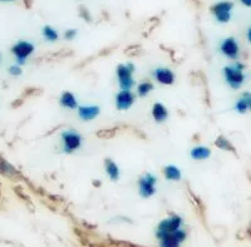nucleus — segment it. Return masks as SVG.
<instances>
[{"instance_id": "bb28decb", "label": "nucleus", "mask_w": 251, "mask_h": 247, "mask_svg": "<svg viewBox=\"0 0 251 247\" xmlns=\"http://www.w3.org/2000/svg\"><path fill=\"white\" fill-rule=\"evenodd\" d=\"M246 39H248V42L251 44V25L249 26L248 31H246Z\"/></svg>"}, {"instance_id": "1a4fd4ad", "label": "nucleus", "mask_w": 251, "mask_h": 247, "mask_svg": "<svg viewBox=\"0 0 251 247\" xmlns=\"http://www.w3.org/2000/svg\"><path fill=\"white\" fill-rule=\"evenodd\" d=\"M220 53L228 59H237L240 55L239 42L235 38L227 37L221 40L219 46Z\"/></svg>"}, {"instance_id": "ddd939ff", "label": "nucleus", "mask_w": 251, "mask_h": 247, "mask_svg": "<svg viewBox=\"0 0 251 247\" xmlns=\"http://www.w3.org/2000/svg\"><path fill=\"white\" fill-rule=\"evenodd\" d=\"M152 118L156 123H165L166 121L169 120L170 112L169 109L166 108V105L161 102H156L153 105H152L151 109Z\"/></svg>"}, {"instance_id": "f8f14e48", "label": "nucleus", "mask_w": 251, "mask_h": 247, "mask_svg": "<svg viewBox=\"0 0 251 247\" xmlns=\"http://www.w3.org/2000/svg\"><path fill=\"white\" fill-rule=\"evenodd\" d=\"M77 113L80 121H83V122H91V121L96 120L100 114V107L97 104L78 105Z\"/></svg>"}, {"instance_id": "4be33fe9", "label": "nucleus", "mask_w": 251, "mask_h": 247, "mask_svg": "<svg viewBox=\"0 0 251 247\" xmlns=\"http://www.w3.org/2000/svg\"><path fill=\"white\" fill-rule=\"evenodd\" d=\"M215 146H216L217 148H220V149H223V151L236 153V149H235V147L232 146V143L224 136H219L215 139Z\"/></svg>"}, {"instance_id": "423d86ee", "label": "nucleus", "mask_w": 251, "mask_h": 247, "mask_svg": "<svg viewBox=\"0 0 251 247\" xmlns=\"http://www.w3.org/2000/svg\"><path fill=\"white\" fill-rule=\"evenodd\" d=\"M157 177L153 173L146 172L141 174L137 182L138 193L142 198H151L157 192Z\"/></svg>"}, {"instance_id": "c756f323", "label": "nucleus", "mask_w": 251, "mask_h": 247, "mask_svg": "<svg viewBox=\"0 0 251 247\" xmlns=\"http://www.w3.org/2000/svg\"><path fill=\"white\" fill-rule=\"evenodd\" d=\"M25 1H28V3H26V8H30V6H31V0H24V3H25Z\"/></svg>"}, {"instance_id": "c85d7f7f", "label": "nucleus", "mask_w": 251, "mask_h": 247, "mask_svg": "<svg viewBox=\"0 0 251 247\" xmlns=\"http://www.w3.org/2000/svg\"><path fill=\"white\" fill-rule=\"evenodd\" d=\"M12 1H17V0H0V3H12Z\"/></svg>"}, {"instance_id": "b1692460", "label": "nucleus", "mask_w": 251, "mask_h": 247, "mask_svg": "<svg viewBox=\"0 0 251 247\" xmlns=\"http://www.w3.org/2000/svg\"><path fill=\"white\" fill-rule=\"evenodd\" d=\"M8 73L12 75V77H20L23 74V68L19 64H12V66L8 68Z\"/></svg>"}, {"instance_id": "f03ea898", "label": "nucleus", "mask_w": 251, "mask_h": 247, "mask_svg": "<svg viewBox=\"0 0 251 247\" xmlns=\"http://www.w3.org/2000/svg\"><path fill=\"white\" fill-rule=\"evenodd\" d=\"M183 224H185V221H183L182 216H180V215L172 213L170 216L165 217V219L161 220L158 222V224H157L156 231H154L156 240L162 237V236L169 235V233L180 230V228H183Z\"/></svg>"}, {"instance_id": "cd10ccee", "label": "nucleus", "mask_w": 251, "mask_h": 247, "mask_svg": "<svg viewBox=\"0 0 251 247\" xmlns=\"http://www.w3.org/2000/svg\"><path fill=\"white\" fill-rule=\"evenodd\" d=\"M240 1H241V4L248 6V8H251V0H240Z\"/></svg>"}, {"instance_id": "5701e85b", "label": "nucleus", "mask_w": 251, "mask_h": 247, "mask_svg": "<svg viewBox=\"0 0 251 247\" xmlns=\"http://www.w3.org/2000/svg\"><path fill=\"white\" fill-rule=\"evenodd\" d=\"M117 134V128L112 127V128H103V129H100L97 132L98 138H113L114 136Z\"/></svg>"}, {"instance_id": "a211bd4d", "label": "nucleus", "mask_w": 251, "mask_h": 247, "mask_svg": "<svg viewBox=\"0 0 251 247\" xmlns=\"http://www.w3.org/2000/svg\"><path fill=\"white\" fill-rule=\"evenodd\" d=\"M211 154V149L205 146H195L190 152V156L194 161H205V159L210 158Z\"/></svg>"}, {"instance_id": "a878e982", "label": "nucleus", "mask_w": 251, "mask_h": 247, "mask_svg": "<svg viewBox=\"0 0 251 247\" xmlns=\"http://www.w3.org/2000/svg\"><path fill=\"white\" fill-rule=\"evenodd\" d=\"M78 31L75 29H67L64 31V39L66 40H73L75 37H77Z\"/></svg>"}, {"instance_id": "7ed1b4c3", "label": "nucleus", "mask_w": 251, "mask_h": 247, "mask_svg": "<svg viewBox=\"0 0 251 247\" xmlns=\"http://www.w3.org/2000/svg\"><path fill=\"white\" fill-rule=\"evenodd\" d=\"M62 151L67 154H72L80 149L83 145V137L75 129H66L60 134Z\"/></svg>"}, {"instance_id": "2eb2a0df", "label": "nucleus", "mask_w": 251, "mask_h": 247, "mask_svg": "<svg viewBox=\"0 0 251 247\" xmlns=\"http://www.w3.org/2000/svg\"><path fill=\"white\" fill-rule=\"evenodd\" d=\"M235 111L239 114H246L251 112V92H244L235 103Z\"/></svg>"}, {"instance_id": "393cba45", "label": "nucleus", "mask_w": 251, "mask_h": 247, "mask_svg": "<svg viewBox=\"0 0 251 247\" xmlns=\"http://www.w3.org/2000/svg\"><path fill=\"white\" fill-rule=\"evenodd\" d=\"M79 14H80V17L83 18V19L86 20V22H88V23H91L92 22V17H91V14H89V12H88V9L86 8V6H80L79 8Z\"/></svg>"}, {"instance_id": "aec40b11", "label": "nucleus", "mask_w": 251, "mask_h": 247, "mask_svg": "<svg viewBox=\"0 0 251 247\" xmlns=\"http://www.w3.org/2000/svg\"><path fill=\"white\" fill-rule=\"evenodd\" d=\"M154 89V85L151 80H142L136 87V93L138 97H147Z\"/></svg>"}, {"instance_id": "7c9ffc66", "label": "nucleus", "mask_w": 251, "mask_h": 247, "mask_svg": "<svg viewBox=\"0 0 251 247\" xmlns=\"http://www.w3.org/2000/svg\"><path fill=\"white\" fill-rule=\"evenodd\" d=\"M0 62H1V54H0Z\"/></svg>"}, {"instance_id": "9b49d317", "label": "nucleus", "mask_w": 251, "mask_h": 247, "mask_svg": "<svg viewBox=\"0 0 251 247\" xmlns=\"http://www.w3.org/2000/svg\"><path fill=\"white\" fill-rule=\"evenodd\" d=\"M152 77L158 84L161 85H172L176 80L174 71L167 67H157L152 71Z\"/></svg>"}, {"instance_id": "dca6fc26", "label": "nucleus", "mask_w": 251, "mask_h": 247, "mask_svg": "<svg viewBox=\"0 0 251 247\" xmlns=\"http://www.w3.org/2000/svg\"><path fill=\"white\" fill-rule=\"evenodd\" d=\"M162 174L167 181L180 182L182 179V172L176 165H167L163 167Z\"/></svg>"}, {"instance_id": "6e6552de", "label": "nucleus", "mask_w": 251, "mask_h": 247, "mask_svg": "<svg viewBox=\"0 0 251 247\" xmlns=\"http://www.w3.org/2000/svg\"><path fill=\"white\" fill-rule=\"evenodd\" d=\"M186 239H187V232L185 228H180L175 232L157 239V241H158V247H181Z\"/></svg>"}, {"instance_id": "9d476101", "label": "nucleus", "mask_w": 251, "mask_h": 247, "mask_svg": "<svg viewBox=\"0 0 251 247\" xmlns=\"http://www.w3.org/2000/svg\"><path fill=\"white\" fill-rule=\"evenodd\" d=\"M134 102H136V94L132 92V89H121L114 98L116 108L118 111H128L132 108Z\"/></svg>"}, {"instance_id": "6ab92c4d", "label": "nucleus", "mask_w": 251, "mask_h": 247, "mask_svg": "<svg viewBox=\"0 0 251 247\" xmlns=\"http://www.w3.org/2000/svg\"><path fill=\"white\" fill-rule=\"evenodd\" d=\"M0 174H3L8 178H15V176H18L19 172L12 163H9L5 158L0 156Z\"/></svg>"}, {"instance_id": "412c9836", "label": "nucleus", "mask_w": 251, "mask_h": 247, "mask_svg": "<svg viewBox=\"0 0 251 247\" xmlns=\"http://www.w3.org/2000/svg\"><path fill=\"white\" fill-rule=\"evenodd\" d=\"M42 35L49 43H55L59 40V33L50 25L43 26V29H42Z\"/></svg>"}, {"instance_id": "39448f33", "label": "nucleus", "mask_w": 251, "mask_h": 247, "mask_svg": "<svg viewBox=\"0 0 251 247\" xmlns=\"http://www.w3.org/2000/svg\"><path fill=\"white\" fill-rule=\"evenodd\" d=\"M34 50V44L29 40H19L15 44H13L12 49H10L12 54L14 55L15 60H17V64H19V66L25 64L26 60L33 55Z\"/></svg>"}, {"instance_id": "20e7f679", "label": "nucleus", "mask_w": 251, "mask_h": 247, "mask_svg": "<svg viewBox=\"0 0 251 247\" xmlns=\"http://www.w3.org/2000/svg\"><path fill=\"white\" fill-rule=\"evenodd\" d=\"M136 71L133 63H126V64H118L116 69L117 82L120 89H132L134 85L133 73Z\"/></svg>"}, {"instance_id": "f3484780", "label": "nucleus", "mask_w": 251, "mask_h": 247, "mask_svg": "<svg viewBox=\"0 0 251 247\" xmlns=\"http://www.w3.org/2000/svg\"><path fill=\"white\" fill-rule=\"evenodd\" d=\"M104 171H106V174L108 176V178L111 179L112 182H116L120 179L121 176V171L120 167L113 159L106 158L104 159Z\"/></svg>"}, {"instance_id": "f257e3e1", "label": "nucleus", "mask_w": 251, "mask_h": 247, "mask_svg": "<svg viewBox=\"0 0 251 247\" xmlns=\"http://www.w3.org/2000/svg\"><path fill=\"white\" fill-rule=\"evenodd\" d=\"M244 64L236 63L231 66H225L223 68V75L225 82L227 83L232 89H240L245 83V73H244Z\"/></svg>"}, {"instance_id": "4468645a", "label": "nucleus", "mask_w": 251, "mask_h": 247, "mask_svg": "<svg viewBox=\"0 0 251 247\" xmlns=\"http://www.w3.org/2000/svg\"><path fill=\"white\" fill-rule=\"evenodd\" d=\"M59 104L63 108L69 109V111H75L78 108V100L72 92L64 91L59 96Z\"/></svg>"}, {"instance_id": "0eeeda50", "label": "nucleus", "mask_w": 251, "mask_h": 247, "mask_svg": "<svg viewBox=\"0 0 251 247\" xmlns=\"http://www.w3.org/2000/svg\"><path fill=\"white\" fill-rule=\"evenodd\" d=\"M232 9H234V3L232 1L223 0V1H219V3L214 4L210 8V12H211V14L214 15V18L219 23L226 24L231 19Z\"/></svg>"}]
</instances>
